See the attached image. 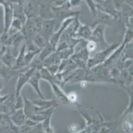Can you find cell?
<instances>
[{"label":"cell","mask_w":133,"mask_h":133,"mask_svg":"<svg viewBox=\"0 0 133 133\" xmlns=\"http://www.w3.org/2000/svg\"><path fill=\"white\" fill-rule=\"evenodd\" d=\"M2 87V83H1V80H0V90H1ZM0 99H1V98H0Z\"/></svg>","instance_id":"6da1fadb"}]
</instances>
